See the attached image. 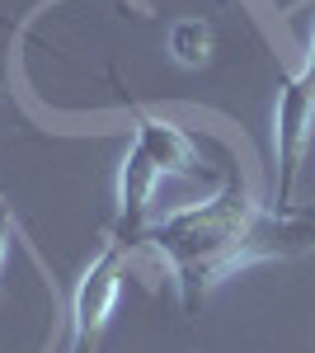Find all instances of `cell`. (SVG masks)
Masks as SVG:
<instances>
[{
  "label": "cell",
  "instance_id": "1",
  "mask_svg": "<svg viewBox=\"0 0 315 353\" xmlns=\"http://www.w3.org/2000/svg\"><path fill=\"white\" fill-rule=\"evenodd\" d=\"M151 241L179 283L184 311H193L221 278L287 254L283 241H301V236L292 231L287 217H278L268 203H259L240 174H231L212 198L165 217L151 231Z\"/></svg>",
  "mask_w": 315,
  "mask_h": 353
},
{
  "label": "cell",
  "instance_id": "2",
  "mask_svg": "<svg viewBox=\"0 0 315 353\" xmlns=\"http://www.w3.org/2000/svg\"><path fill=\"white\" fill-rule=\"evenodd\" d=\"M315 132V24L306 43L301 71L278 85V104H273V161H278V198L268 208H287L296 189V170L306 161V146Z\"/></svg>",
  "mask_w": 315,
  "mask_h": 353
},
{
  "label": "cell",
  "instance_id": "3",
  "mask_svg": "<svg viewBox=\"0 0 315 353\" xmlns=\"http://www.w3.org/2000/svg\"><path fill=\"white\" fill-rule=\"evenodd\" d=\"M132 245H123L118 236H108L104 250L85 264L76 292H71V353H94L99 334H104L113 301L123 292V259Z\"/></svg>",
  "mask_w": 315,
  "mask_h": 353
},
{
  "label": "cell",
  "instance_id": "4",
  "mask_svg": "<svg viewBox=\"0 0 315 353\" xmlns=\"http://www.w3.org/2000/svg\"><path fill=\"white\" fill-rule=\"evenodd\" d=\"M156 184H160V170L151 165V156L132 141L118 161V226L113 236L123 245H136L141 231H146V217H151V198H156Z\"/></svg>",
  "mask_w": 315,
  "mask_h": 353
},
{
  "label": "cell",
  "instance_id": "5",
  "mask_svg": "<svg viewBox=\"0 0 315 353\" xmlns=\"http://www.w3.org/2000/svg\"><path fill=\"white\" fill-rule=\"evenodd\" d=\"M132 141L151 156V165H156L160 174H184V179L198 174V151H193V141L184 137V128H174L165 118H141Z\"/></svg>",
  "mask_w": 315,
  "mask_h": 353
},
{
  "label": "cell",
  "instance_id": "6",
  "mask_svg": "<svg viewBox=\"0 0 315 353\" xmlns=\"http://www.w3.org/2000/svg\"><path fill=\"white\" fill-rule=\"evenodd\" d=\"M212 48H216V33H212L207 19H179L170 28V52L179 66H207Z\"/></svg>",
  "mask_w": 315,
  "mask_h": 353
},
{
  "label": "cell",
  "instance_id": "7",
  "mask_svg": "<svg viewBox=\"0 0 315 353\" xmlns=\"http://www.w3.org/2000/svg\"><path fill=\"white\" fill-rule=\"evenodd\" d=\"M273 212H278V217H287L292 226H306V231L315 236V212H311V208H292V203H287V208H273Z\"/></svg>",
  "mask_w": 315,
  "mask_h": 353
},
{
  "label": "cell",
  "instance_id": "8",
  "mask_svg": "<svg viewBox=\"0 0 315 353\" xmlns=\"http://www.w3.org/2000/svg\"><path fill=\"white\" fill-rule=\"evenodd\" d=\"M10 236H14V221H10V208L0 203V264H5V254H10Z\"/></svg>",
  "mask_w": 315,
  "mask_h": 353
},
{
  "label": "cell",
  "instance_id": "9",
  "mask_svg": "<svg viewBox=\"0 0 315 353\" xmlns=\"http://www.w3.org/2000/svg\"><path fill=\"white\" fill-rule=\"evenodd\" d=\"M0 99H5V90H0Z\"/></svg>",
  "mask_w": 315,
  "mask_h": 353
}]
</instances>
